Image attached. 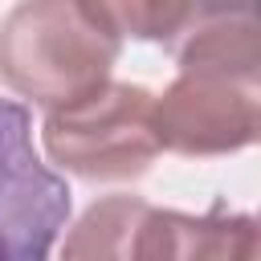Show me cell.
I'll list each match as a JSON object with an SVG mask.
<instances>
[{"instance_id": "obj_1", "label": "cell", "mask_w": 261, "mask_h": 261, "mask_svg": "<svg viewBox=\"0 0 261 261\" xmlns=\"http://www.w3.org/2000/svg\"><path fill=\"white\" fill-rule=\"evenodd\" d=\"M118 49L122 37L82 0H20L0 20V77L45 110L110 82Z\"/></svg>"}, {"instance_id": "obj_2", "label": "cell", "mask_w": 261, "mask_h": 261, "mask_svg": "<svg viewBox=\"0 0 261 261\" xmlns=\"http://www.w3.org/2000/svg\"><path fill=\"white\" fill-rule=\"evenodd\" d=\"M41 143L57 167L90 184L139 179L163 151L155 135V94L130 82H102L53 106L41 122Z\"/></svg>"}, {"instance_id": "obj_3", "label": "cell", "mask_w": 261, "mask_h": 261, "mask_svg": "<svg viewBox=\"0 0 261 261\" xmlns=\"http://www.w3.org/2000/svg\"><path fill=\"white\" fill-rule=\"evenodd\" d=\"M159 147L192 159L232 155L261 135V69L179 65V77L155 98Z\"/></svg>"}, {"instance_id": "obj_4", "label": "cell", "mask_w": 261, "mask_h": 261, "mask_svg": "<svg viewBox=\"0 0 261 261\" xmlns=\"http://www.w3.org/2000/svg\"><path fill=\"white\" fill-rule=\"evenodd\" d=\"M69 220V188L33 147L20 102L0 98V261H49Z\"/></svg>"}, {"instance_id": "obj_5", "label": "cell", "mask_w": 261, "mask_h": 261, "mask_svg": "<svg viewBox=\"0 0 261 261\" xmlns=\"http://www.w3.org/2000/svg\"><path fill=\"white\" fill-rule=\"evenodd\" d=\"M163 49L179 65L261 69L257 0H175Z\"/></svg>"}, {"instance_id": "obj_6", "label": "cell", "mask_w": 261, "mask_h": 261, "mask_svg": "<svg viewBox=\"0 0 261 261\" xmlns=\"http://www.w3.org/2000/svg\"><path fill=\"white\" fill-rule=\"evenodd\" d=\"M139 261H257V220L245 212L147 208L139 224Z\"/></svg>"}, {"instance_id": "obj_7", "label": "cell", "mask_w": 261, "mask_h": 261, "mask_svg": "<svg viewBox=\"0 0 261 261\" xmlns=\"http://www.w3.org/2000/svg\"><path fill=\"white\" fill-rule=\"evenodd\" d=\"M139 196H106L82 212L65 232L61 261H139V224L147 216Z\"/></svg>"}, {"instance_id": "obj_8", "label": "cell", "mask_w": 261, "mask_h": 261, "mask_svg": "<svg viewBox=\"0 0 261 261\" xmlns=\"http://www.w3.org/2000/svg\"><path fill=\"white\" fill-rule=\"evenodd\" d=\"M110 33L135 41H163L175 0H82Z\"/></svg>"}]
</instances>
